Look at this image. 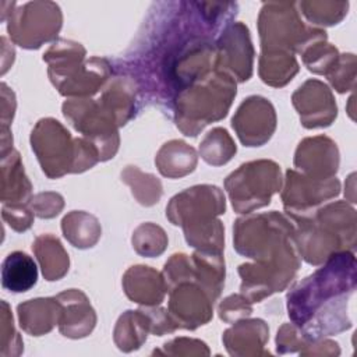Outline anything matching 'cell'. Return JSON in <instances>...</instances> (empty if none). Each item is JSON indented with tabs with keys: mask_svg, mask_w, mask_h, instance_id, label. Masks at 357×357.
Wrapping results in <instances>:
<instances>
[{
	"mask_svg": "<svg viewBox=\"0 0 357 357\" xmlns=\"http://www.w3.org/2000/svg\"><path fill=\"white\" fill-rule=\"evenodd\" d=\"M250 314H251L250 301L245 297L238 294L229 296L219 305V315L226 322H231L237 318H243Z\"/></svg>",
	"mask_w": 357,
	"mask_h": 357,
	"instance_id": "cell-35",
	"label": "cell"
},
{
	"mask_svg": "<svg viewBox=\"0 0 357 357\" xmlns=\"http://www.w3.org/2000/svg\"><path fill=\"white\" fill-rule=\"evenodd\" d=\"M233 231L237 252L257 261H268L298 251L291 220L276 211L240 218Z\"/></svg>",
	"mask_w": 357,
	"mask_h": 357,
	"instance_id": "cell-6",
	"label": "cell"
},
{
	"mask_svg": "<svg viewBox=\"0 0 357 357\" xmlns=\"http://www.w3.org/2000/svg\"><path fill=\"white\" fill-rule=\"evenodd\" d=\"M63 14L53 1L14 3L7 21L11 40L25 49H38L56 38L61 28Z\"/></svg>",
	"mask_w": 357,
	"mask_h": 357,
	"instance_id": "cell-9",
	"label": "cell"
},
{
	"mask_svg": "<svg viewBox=\"0 0 357 357\" xmlns=\"http://www.w3.org/2000/svg\"><path fill=\"white\" fill-rule=\"evenodd\" d=\"M148 329H151V322L144 310L127 311L117 322L116 343L121 350H126V346H130V350L137 349L146 339Z\"/></svg>",
	"mask_w": 357,
	"mask_h": 357,
	"instance_id": "cell-27",
	"label": "cell"
},
{
	"mask_svg": "<svg viewBox=\"0 0 357 357\" xmlns=\"http://www.w3.org/2000/svg\"><path fill=\"white\" fill-rule=\"evenodd\" d=\"M166 245V233L153 223H142L132 234V247L144 257H158L165 251Z\"/></svg>",
	"mask_w": 357,
	"mask_h": 357,
	"instance_id": "cell-31",
	"label": "cell"
},
{
	"mask_svg": "<svg viewBox=\"0 0 357 357\" xmlns=\"http://www.w3.org/2000/svg\"><path fill=\"white\" fill-rule=\"evenodd\" d=\"M1 199L4 204H21L28 199L32 185L28 181L18 152L10 149V155H1Z\"/></svg>",
	"mask_w": 357,
	"mask_h": 357,
	"instance_id": "cell-23",
	"label": "cell"
},
{
	"mask_svg": "<svg viewBox=\"0 0 357 357\" xmlns=\"http://www.w3.org/2000/svg\"><path fill=\"white\" fill-rule=\"evenodd\" d=\"M296 167L312 178H331L339 167V152L336 144L328 137L305 138L298 144L294 156Z\"/></svg>",
	"mask_w": 357,
	"mask_h": 357,
	"instance_id": "cell-17",
	"label": "cell"
},
{
	"mask_svg": "<svg viewBox=\"0 0 357 357\" xmlns=\"http://www.w3.org/2000/svg\"><path fill=\"white\" fill-rule=\"evenodd\" d=\"M252 59L248 28L243 22L229 24L216 43V66H222L237 81L244 82L252 74Z\"/></svg>",
	"mask_w": 357,
	"mask_h": 357,
	"instance_id": "cell-15",
	"label": "cell"
},
{
	"mask_svg": "<svg viewBox=\"0 0 357 357\" xmlns=\"http://www.w3.org/2000/svg\"><path fill=\"white\" fill-rule=\"evenodd\" d=\"M155 163L163 176L170 178L183 177L195 169L197 152L184 141L173 139L159 149Z\"/></svg>",
	"mask_w": 357,
	"mask_h": 357,
	"instance_id": "cell-22",
	"label": "cell"
},
{
	"mask_svg": "<svg viewBox=\"0 0 357 357\" xmlns=\"http://www.w3.org/2000/svg\"><path fill=\"white\" fill-rule=\"evenodd\" d=\"M326 75L337 92L349 91L354 82V54L339 56L336 64Z\"/></svg>",
	"mask_w": 357,
	"mask_h": 357,
	"instance_id": "cell-32",
	"label": "cell"
},
{
	"mask_svg": "<svg viewBox=\"0 0 357 357\" xmlns=\"http://www.w3.org/2000/svg\"><path fill=\"white\" fill-rule=\"evenodd\" d=\"M258 29L262 52L283 50L303 53L311 43L326 39V32L319 28L305 26L296 3L268 1L262 4L258 17Z\"/></svg>",
	"mask_w": 357,
	"mask_h": 357,
	"instance_id": "cell-7",
	"label": "cell"
},
{
	"mask_svg": "<svg viewBox=\"0 0 357 357\" xmlns=\"http://www.w3.org/2000/svg\"><path fill=\"white\" fill-rule=\"evenodd\" d=\"M293 105L305 128L328 127L337 114L331 89L318 79H308L293 93Z\"/></svg>",
	"mask_w": 357,
	"mask_h": 357,
	"instance_id": "cell-16",
	"label": "cell"
},
{
	"mask_svg": "<svg viewBox=\"0 0 357 357\" xmlns=\"http://www.w3.org/2000/svg\"><path fill=\"white\" fill-rule=\"evenodd\" d=\"M301 14L317 25H335L347 13V1H298L296 3Z\"/></svg>",
	"mask_w": 357,
	"mask_h": 357,
	"instance_id": "cell-30",
	"label": "cell"
},
{
	"mask_svg": "<svg viewBox=\"0 0 357 357\" xmlns=\"http://www.w3.org/2000/svg\"><path fill=\"white\" fill-rule=\"evenodd\" d=\"M61 304L60 331L68 337H84L95 326L96 315L88 297L77 289H70L56 297Z\"/></svg>",
	"mask_w": 357,
	"mask_h": 357,
	"instance_id": "cell-18",
	"label": "cell"
},
{
	"mask_svg": "<svg viewBox=\"0 0 357 357\" xmlns=\"http://www.w3.org/2000/svg\"><path fill=\"white\" fill-rule=\"evenodd\" d=\"M169 291V312L176 326L194 329L211 319L215 298L197 280L194 282V275L173 284Z\"/></svg>",
	"mask_w": 357,
	"mask_h": 357,
	"instance_id": "cell-13",
	"label": "cell"
},
{
	"mask_svg": "<svg viewBox=\"0 0 357 357\" xmlns=\"http://www.w3.org/2000/svg\"><path fill=\"white\" fill-rule=\"evenodd\" d=\"M123 287L128 298L145 305H158L167 291L165 278L155 269L144 265L131 266L124 273Z\"/></svg>",
	"mask_w": 357,
	"mask_h": 357,
	"instance_id": "cell-19",
	"label": "cell"
},
{
	"mask_svg": "<svg viewBox=\"0 0 357 357\" xmlns=\"http://www.w3.org/2000/svg\"><path fill=\"white\" fill-rule=\"evenodd\" d=\"M32 251L35 252L45 279L59 280L68 271V254L64 251L61 243L57 237L52 234H42L36 237L32 244Z\"/></svg>",
	"mask_w": 357,
	"mask_h": 357,
	"instance_id": "cell-24",
	"label": "cell"
},
{
	"mask_svg": "<svg viewBox=\"0 0 357 357\" xmlns=\"http://www.w3.org/2000/svg\"><path fill=\"white\" fill-rule=\"evenodd\" d=\"M236 96V82L226 71H209L180 91L176 99V124L195 137L206 124L223 119Z\"/></svg>",
	"mask_w": 357,
	"mask_h": 357,
	"instance_id": "cell-3",
	"label": "cell"
},
{
	"mask_svg": "<svg viewBox=\"0 0 357 357\" xmlns=\"http://www.w3.org/2000/svg\"><path fill=\"white\" fill-rule=\"evenodd\" d=\"M354 255L349 251H340L326 259L325 266L296 284L287 294L289 315L296 325L303 326L312 315L314 329L324 333L331 332L329 324H333L335 332L350 326L346 322V303L354 290Z\"/></svg>",
	"mask_w": 357,
	"mask_h": 357,
	"instance_id": "cell-1",
	"label": "cell"
},
{
	"mask_svg": "<svg viewBox=\"0 0 357 357\" xmlns=\"http://www.w3.org/2000/svg\"><path fill=\"white\" fill-rule=\"evenodd\" d=\"M121 178L131 187V192L139 204L151 206L160 199L162 184L153 174L142 173L137 166H127Z\"/></svg>",
	"mask_w": 357,
	"mask_h": 357,
	"instance_id": "cell-29",
	"label": "cell"
},
{
	"mask_svg": "<svg viewBox=\"0 0 357 357\" xmlns=\"http://www.w3.org/2000/svg\"><path fill=\"white\" fill-rule=\"evenodd\" d=\"M81 43L59 39L43 54L49 63V77L61 95H93L109 78L110 66L105 59L92 57L84 61Z\"/></svg>",
	"mask_w": 357,
	"mask_h": 357,
	"instance_id": "cell-5",
	"label": "cell"
},
{
	"mask_svg": "<svg viewBox=\"0 0 357 357\" xmlns=\"http://www.w3.org/2000/svg\"><path fill=\"white\" fill-rule=\"evenodd\" d=\"M280 169L272 160H254L241 165L227 176L225 187L236 212L250 213L271 202L280 190Z\"/></svg>",
	"mask_w": 357,
	"mask_h": 357,
	"instance_id": "cell-8",
	"label": "cell"
},
{
	"mask_svg": "<svg viewBox=\"0 0 357 357\" xmlns=\"http://www.w3.org/2000/svg\"><path fill=\"white\" fill-rule=\"evenodd\" d=\"M231 127L245 146H261L276 128L275 109L268 99L250 96L238 106Z\"/></svg>",
	"mask_w": 357,
	"mask_h": 357,
	"instance_id": "cell-14",
	"label": "cell"
},
{
	"mask_svg": "<svg viewBox=\"0 0 357 357\" xmlns=\"http://www.w3.org/2000/svg\"><path fill=\"white\" fill-rule=\"evenodd\" d=\"M3 219L15 231H25L32 225L33 212L24 202L22 204H10V205L4 204Z\"/></svg>",
	"mask_w": 357,
	"mask_h": 357,
	"instance_id": "cell-34",
	"label": "cell"
},
{
	"mask_svg": "<svg viewBox=\"0 0 357 357\" xmlns=\"http://www.w3.org/2000/svg\"><path fill=\"white\" fill-rule=\"evenodd\" d=\"M31 145L42 170L50 178L82 173L99 162L98 152L88 139H73L70 132L50 117L38 121L31 134Z\"/></svg>",
	"mask_w": 357,
	"mask_h": 357,
	"instance_id": "cell-4",
	"label": "cell"
},
{
	"mask_svg": "<svg viewBox=\"0 0 357 357\" xmlns=\"http://www.w3.org/2000/svg\"><path fill=\"white\" fill-rule=\"evenodd\" d=\"M20 325L31 335L39 336L49 332L60 319L61 304L53 298H35L18 305Z\"/></svg>",
	"mask_w": 357,
	"mask_h": 357,
	"instance_id": "cell-20",
	"label": "cell"
},
{
	"mask_svg": "<svg viewBox=\"0 0 357 357\" xmlns=\"http://www.w3.org/2000/svg\"><path fill=\"white\" fill-rule=\"evenodd\" d=\"M340 184L336 177L312 178L294 170L286 172V184L282 192L284 209L293 219L310 215L318 204L339 194Z\"/></svg>",
	"mask_w": 357,
	"mask_h": 357,
	"instance_id": "cell-12",
	"label": "cell"
},
{
	"mask_svg": "<svg viewBox=\"0 0 357 357\" xmlns=\"http://www.w3.org/2000/svg\"><path fill=\"white\" fill-rule=\"evenodd\" d=\"M298 71V64L290 52L268 50L259 57L261 79L272 86L286 85Z\"/></svg>",
	"mask_w": 357,
	"mask_h": 357,
	"instance_id": "cell-26",
	"label": "cell"
},
{
	"mask_svg": "<svg viewBox=\"0 0 357 357\" xmlns=\"http://www.w3.org/2000/svg\"><path fill=\"white\" fill-rule=\"evenodd\" d=\"M38 282L35 261L22 251H14L6 257L1 265V286L13 293L28 291Z\"/></svg>",
	"mask_w": 357,
	"mask_h": 357,
	"instance_id": "cell-21",
	"label": "cell"
},
{
	"mask_svg": "<svg viewBox=\"0 0 357 357\" xmlns=\"http://www.w3.org/2000/svg\"><path fill=\"white\" fill-rule=\"evenodd\" d=\"M63 114L71 126L96 146L100 160L113 158L119 149L117 121L100 103L91 99H71L63 103Z\"/></svg>",
	"mask_w": 357,
	"mask_h": 357,
	"instance_id": "cell-10",
	"label": "cell"
},
{
	"mask_svg": "<svg viewBox=\"0 0 357 357\" xmlns=\"http://www.w3.org/2000/svg\"><path fill=\"white\" fill-rule=\"evenodd\" d=\"M236 151L237 148L231 137L225 128L220 127L209 131L199 144L201 158L212 166H220L227 163L236 153Z\"/></svg>",
	"mask_w": 357,
	"mask_h": 357,
	"instance_id": "cell-28",
	"label": "cell"
},
{
	"mask_svg": "<svg viewBox=\"0 0 357 357\" xmlns=\"http://www.w3.org/2000/svg\"><path fill=\"white\" fill-rule=\"evenodd\" d=\"M29 205L36 216L50 219L60 213L64 206V201L57 192H40L29 199Z\"/></svg>",
	"mask_w": 357,
	"mask_h": 357,
	"instance_id": "cell-33",
	"label": "cell"
},
{
	"mask_svg": "<svg viewBox=\"0 0 357 357\" xmlns=\"http://www.w3.org/2000/svg\"><path fill=\"white\" fill-rule=\"evenodd\" d=\"M64 237L78 248L93 247L102 233L100 225L93 215L82 211H73L61 220Z\"/></svg>",
	"mask_w": 357,
	"mask_h": 357,
	"instance_id": "cell-25",
	"label": "cell"
},
{
	"mask_svg": "<svg viewBox=\"0 0 357 357\" xmlns=\"http://www.w3.org/2000/svg\"><path fill=\"white\" fill-rule=\"evenodd\" d=\"M225 195L215 185H195L177 194L166 208V216L184 233L213 223L215 216L225 213Z\"/></svg>",
	"mask_w": 357,
	"mask_h": 357,
	"instance_id": "cell-11",
	"label": "cell"
},
{
	"mask_svg": "<svg viewBox=\"0 0 357 357\" xmlns=\"http://www.w3.org/2000/svg\"><path fill=\"white\" fill-rule=\"evenodd\" d=\"M294 220L298 223L294 233L298 254L311 265L322 264L347 245L354 248L356 212L344 202L329 204Z\"/></svg>",
	"mask_w": 357,
	"mask_h": 357,
	"instance_id": "cell-2",
	"label": "cell"
}]
</instances>
